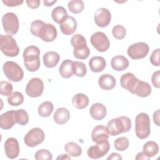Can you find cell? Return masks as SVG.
Returning <instances> with one entry per match:
<instances>
[{"mask_svg": "<svg viewBox=\"0 0 160 160\" xmlns=\"http://www.w3.org/2000/svg\"><path fill=\"white\" fill-rule=\"evenodd\" d=\"M40 50L36 46H28L23 52L24 64L26 69L30 72H34L40 68L39 59Z\"/></svg>", "mask_w": 160, "mask_h": 160, "instance_id": "cell-1", "label": "cell"}, {"mask_svg": "<svg viewBox=\"0 0 160 160\" xmlns=\"http://www.w3.org/2000/svg\"><path fill=\"white\" fill-rule=\"evenodd\" d=\"M131 128V121L127 116H120L110 120L106 126L109 135L115 136L129 132Z\"/></svg>", "mask_w": 160, "mask_h": 160, "instance_id": "cell-2", "label": "cell"}, {"mask_svg": "<svg viewBox=\"0 0 160 160\" xmlns=\"http://www.w3.org/2000/svg\"><path fill=\"white\" fill-rule=\"evenodd\" d=\"M71 44L74 48L73 55L79 59H86L90 54V49L87 46L85 38L80 34H76L71 39Z\"/></svg>", "mask_w": 160, "mask_h": 160, "instance_id": "cell-3", "label": "cell"}, {"mask_svg": "<svg viewBox=\"0 0 160 160\" xmlns=\"http://www.w3.org/2000/svg\"><path fill=\"white\" fill-rule=\"evenodd\" d=\"M151 122L148 114L141 112L135 118V132L136 136L144 139L147 138L151 133Z\"/></svg>", "mask_w": 160, "mask_h": 160, "instance_id": "cell-4", "label": "cell"}, {"mask_svg": "<svg viewBox=\"0 0 160 160\" xmlns=\"http://www.w3.org/2000/svg\"><path fill=\"white\" fill-rule=\"evenodd\" d=\"M0 49L8 57L17 56L19 52V48L16 41L11 35H0Z\"/></svg>", "mask_w": 160, "mask_h": 160, "instance_id": "cell-5", "label": "cell"}, {"mask_svg": "<svg viewBox=\"0 0 160 160\" xmlns=\"http://www.w3.org/2000/svg\"><path fill=\"white\" fill-rule=\"evenodd\" d=\"M3 72L6 78L13 82H19L24 77V72L21 67L14 61H7L2 66Z\"/></svg>", "mask_w": 160, "mask_h": 160, "instance_id": "cell-6", "label": "cell"}, {"mask_svg": "<svg viewBox=\"0 0 160 160\" xmlns=\"http://www.w3.org/2000/svg\"><path fill=\"white\" fill-rule=\"evenodd\" d=\"M2 24L6 33L12 36L16 34L19 29V19L16 14L7 12L2 18Z\"/></svg>", "mask_w": 160, "mask_h": 160, "instance_id": "cell-7", "label": "cell"}, {"mask_svg": "<svg viewBox=\"0 0 160 160\" xmlns=\"http://www.w3.org/2000/svg\"><path fill=\"white\" fill-rule=\"evenodd\" d=\"M45 138L44 131L39 128H34L28 132L24 138V142L28 147H35L43 142Z\"/></svg>", "mask_w": 160, "mask_h": 160, "instance_id": "cell-8", "label": "cell"}, {"mask_svg": "<svg viewBox=\"0 0 160 160\" xmlns=\"http://www.w3.org/2000/svg\"><path fill=\"white\" fill-rule=\"evenodd\" d=\"M91 43L99 52L106 51L110 46V42L108 36L103 32L98 31L91 36Z\"/></svg>", "mask_w": 160, "mask_h": 160, "instance_id": "cell-9", "label": "cell"}, {"mask_svg": "<svg viewBox=\"0 0 160 160\" xmlns=\"http://www.w3.org/2000/svg\"><path fill=\"white\" fill-rule=\"evenodd\" d=\"M149 51L148 44L144 42H138L131 44L127 50L128 55L132 59H139L145 58Z\"/></svg>", "mask_w": 160, "mask_h": 160, "instance_id": "cell-10", "label": "cell"}, {"mask_svg": "<svg viewBox=\"0 0 160 160\" xmlns=\"http://www.w3.org/2000/svg\"><path fill=\"white\" fill-rule=\"evenodd\" d=\"M110 149V144L108 140L102 142L96 143V145L90 146L88 151L87 154L91 159H99L106 154Z\"/></svg>", "mask_w": 160, "mask_h": 160, "instance_id": "cell-11", "label": "cell"}, {"mask_svg": "<svg viewBox=\"0 0 160 160\" xmlns=\"http://www.w3.org/2000/svg\"><path fill=\"white\" fill-rule=\"evenodd\" d=\"M44 90V83L38 78H33L30 79L26 87V92L31 98H37L40 96Z\"/></svg>", "mask_w": 160, "mask_h": 160, "instance_id": "cell-12", "label": "cell"}, {"mask_svg": "<svg viewBox=\"0 0 160 160\" xmlns=\"http://www.w3.org/2000/svg\"><path fill=\"white\" fill-rule=\"evenodd\" d=\"M58 35L56 27L49 23H44L41 25L38 32V37L45 42H52Z\"/></svg>", "mask_w": 160, "mask_h": 160, "instance_id": "cell-13", "label": "cell"}, {"mask_svg": "<svg viewBox=\"0 0 160 160\" xmlns=\"http://www.w3.org/2000/svg\"><path fill=\"white\" fill-rule=\"evenodd\" d=\"M94 19L95 23L100 28H105L108 26L111 22V14L108 9L101 8L96 10Z\"/></svg>", "mask_w": 160, "mask_h": 160, "instance_id": "cell-14", "label": "cell"}, {"mask_svg": "<svg viewBox=\"0 0 160 160\" xmlns=\"http://www.w3.org/2000/svg\"><path fill=\"white\" fill-rule=\"evenodd\" d=\"M4 151L6 156L11 159L16 158L19 153V144L14 138L7 139L4 142Z\"/></svg>", "mask_w": 160, "mask_h": 160, "instance_id": "cell-15", "label": "cell"}, {"mask_svg": "<svg viewBox=\"0 0 160 160\" xmlns=\"http://www.w3.org/2000/svg\"><path fill=\"white\" fill-rule=\"evenodd\" d=\"M139 79L132 73L127 72L121 77L120 83L123 88L132 93Z\"/></svg>", "mask_w": 160, "mask_h": 160, "instance_id": "cell-16", "label": "cell"}, {"mask_svg": "<svg viewBox=\"0 0 160 160\" xmlns=\"http://www.w3.org/2000/svg\"><path fill=\"white\" fill-rule=\"evenodd\" d=\"M60 29L65 35H71L76 30L77 22L75 18L71 16H68L60 24Z\"/></svg>", "mask_w": 160, "mask_h": 160, "instance_id": "cell-17", "label": "cell"}, {"mask_svg": "<svg viewBox=\"0 0 160 160\" xmlns=\"http://www.w3.org/2000/svg\"><path fill=\"white\" fill-rule=\"evenodd\" d=\"M91 138L96 143L102 142L109 139V134L106 127L102 125H98L94 128L91 132Z\"/></svg>", "mask_w": 160, "mask_h": 160, "instance_id": "cell-18", "label": "cell"}, {"mask_svg": "<svg viewBox=\"0 0 160 160\" xmlns=\"http://www.w3.org/2000/svg\"><path fill=\"white\" fill-rule=\"evenodd\" d=\"M16 123L15 110L8 111L0 116V127L3 129H9Z\"/></svg>", "mask_w": 160, "mask_h": 160, "instance_id": "cell-19", "label": "cell"}, {"mask_svg": "<svg viewBox=\"0 0 160 160\" xmlns=\"http://www.w3.org/2000/svg\"><path fill=\"white\" fill-rule=\"evenodd\" d=\"M89 112L93 119L100 121L106 117L107 110L104 104L99 102H96L91 106Z\"/></svg>", "mask_w": 160, "mask_h": 160, "instance_id": "cell-20", "label": "cell"}, {"mask_svg": "<svg viewBox=\"0 0 160 160\" xmlns=\"http://www.w3.org/2000/svg\"><path fill=\"white\" fill-rule=\"evenodd\" d=\"M99 87L104 90L112 89L116 84L115 78L109 74H104L101 75L98 79Z\"/></svg>", "mask_w": 160, "mask_h": 160, "instance_id": "cell-21", "label": "cell"}, {"mask_svg": "<svg viewBox=\"0 0 160 160\" xmlns=\"http://www.w3.org/2000/svg\"><path fill=\"white\" fill-rule=\"evenodd\" d=\"M129 62L128 59L121 55L114 56L111 61V68L116 71H122L128 68Z\"/></svg>", "mask_w": 160, "mask_h": 160, "instance_id": "cell-22", "label": "cell"}, {"mask_svg": "<svg viewBox=\"0 0 160 160\" xmlns=\"http://www.w3.org/2000/svg\"><path fill=\"white\" fill-rule=\"evenodd\" d=\"M151 87L149 83L139 79L137 85L136 86L132 94L141 98L149 96L151 93Z\"/></svg>", "mask_w": 160, "mask_h": 160, "instance_id": "cell-23", "label": "cell"}, {"mask_svg": "<svg viewBox=\"0 0 160 160\" xmlns=\"http://www.w3.org/2000/svg\"><path fill=\"white\" fill-rule=\"evenodd\" d=\"M90 69L94 72L102 71L106 66V61L103 57L94 56L89 61Z\"/></svg>", "mask_w": 160, "mask_h": 160, "instance_id": "cell-24", "label": "cell"}, {"mask_svg": "<svg viewBox=\"0 0 160 160\" xmlns=\"http://www.w3.org/2000/svg\"><path fill=\"white\" fill-rule=\"evenodd\" d=\"M54 122L58 124H66L70 118V112L65 108H59L56 109L53 116Z\"/></svg>", "mask_w": 160, "mask_h": 160, "instance_id": "cell-25", "label": "cell"}, {"mask_svg": "<svg viewBox=\"0 0 160 160\" xmlns=\"http://www.w3.org/2000/svg\"><path fill=\"white\" fill-rule=\"evenodd\" d=\"M60 59L59 54L55 51H49L46 52L42 58L44 64L48 68L55 67Z\"/></svg>", "mask_w": 160, "mask_h": 160, "instance_id": "cell-26", "label": "cell"}, {"mask_svg": "<svg viewBox=\"0 0 160 160\" xmlns=\"http://www.w3.org/2000/svg\"><path fill=\"white\" fill-rule=\"evenodd\" d=\"M88 97L83 93L76 94L72 98V104L73 106L79 109H83L89 104Z\"/></svg>", "mask_w": 160, "mask_h": 160, "instance_id": "cell-27", "label": "cell"}, {"mask_svg": "<svg viewBox=\"0 0 160 160\" xmlns=\"http://www.w3.org/2000/svg\"><path fill=\"white\" fill-rule=\"evenodd\" d=\"M72 63L73 61L70 59H66L62 61L59 68V72L62 78L68 79L72 76Z\"/></svg>", "mask_w": 160, "mask_h": 160, "instance_id": "cell-28", "label": "cell"}, {"mask_svg": "<svg viewBox=\"0 0 160 160\" xmlns=\"http://www.w3.org/2000/svg\"><path fill=\"white\" fill-rule=\"evenodd\" d=\"M68 16V12L66 9L62 6L56 7L53 9L51 12L52 20L59 24H60Z\"/></svg>", "mask_w": 160, "mask_h": 160, "instance_id": "cell-29", "label": "cell"}, {"mask_svg": "<svg viewBox=\"0 0 160 160\" xmlns=\"http://www.w3.org/2000/svg\"><path fill=\"white\" fill-rule=\"evenodd\" d=\"M54 109V105L51 101H44L42 102L38 107V114L42 118H47L49 116Z\"/></svg>", "mask_w": 160, "mask_h": 160, "instance_id": "cell-30", "label": "cell"}, {"mask_svg": "<svg viewBox=\"0 0 160 160\" xmlns=\"http://www.w3.org/2000/svg\"><path fill=\"white\" fill-rule=\"evenodd\" d=\"M143 152L149 158L156 156L159 151V146L157 142L149 141L143 146Z\"/></svg>", "mask_w": 160, "mask_h": 160, "instance_id": "cell-31", "label": "cell"}, {"mask_svg": "<svg viewBox=\"0 0 160 160\" xmlns=\"http://www.w3.org/2000/svg\"><path fill=\"white\" fill-rule=\"evenodd\" d=\"M64 150L69 155L73 157H78L82 154V148L74 142H69L64 146Z\"/></svg>", "mask_w": 160, "mask_h": 160, "instance_id": "cell-32", "label": "cell"}, {"mask_svg": "<svg viewBox=\"0 0 160 160\" xmlns=\"http://www.w3.org/2000/svg\"><path fill=\"white\" fill-rule=\"evenodd\" d=\"M72 69L73 74L79 78H82L85 76L87 72L86 66L85 64L81 61H73Z\"/></svg>", "mask_w": 160, "mask_h": 160, "instance_id": "cell-33", "label": "cell"}, {"mask_svg": "<svg viewBox=\"0 0 160 160\" xmlns=\"http://www.w3.org/2000/svg\"><path fill=\"white\" fill-rule=\"evenodd\" d=\"M8 102L12 106H18L21 105L24 101L22 94L19 91L12 92L8 97Z\"/></svg>", "mask_w": 160, "mask_h": 160, "instance_id": "cell-34", "label": "cell"}, {"mask_svg": "<svg viewBox=\"0 0 160 160\" xmlns=\"http://www.w3.org/2000/svg\"><path fill=\"white\" fill-rule=\"evenodd\" d=\"M68 7L71 12L74 14H79L84 10V4L81 0H72L69 1Z\"/></svg>", "mask_w": 160, "mask_h": 160, "instance_id": "cell-35", "label": "cell"}, {"mask_svg": "<svg viewBox=\"0 0 160 160\" xmlns=\"http://www.w3.org/2000/svg\"><path fill=\"white\" fill-rule=\"evenodd\" d=\"M15 119L16 123L21 126H25L28 123L29 116L25 110L19 109L15 111Z\"/></svg>", "mask_w": 160, "mask_h": 160, "instance_id": "cell-36", "label": "cell"}, {"mask_svg": "<svg viewBox=\"0 0 160 160\" xmlns=\"http://www.w3.org/2000/svg\"><path fill=\"white\" fill-rule=\"evenodd\" d=\"M129 145V142L126 137L122 136L117 138L114 142V148L119 151H124L126 150Z\"/></svg>", "mask_w": 160, "mask_h": 160, "instance_id": "cell-37", "label": "cell"}, {"mask_svg": "<svg viewBox=\"0 0 160 160\" xmlns=\"http://www.w3.org/2000/svg\"><path fill=\"white\" fill-rule=\"evenodd\" d=\"M112 34L116 39L121 40L125 38L126 30L123 26L118 24L113 27L112 29Z\"/></svg>", "mask_w": 160, "mask_h": 160, "instance_id": "cell-38", "label": "cell"}, {"mask_svg": "<svg viewBox=\"0 0 160 160\" xmlns=\"http://www.w3.org/2000/svg\"><path fill=\"white\" fill-rule=\"evenodd\" d=\"M12 84L8 81H2L0 82V94L4 96H9L12 92Z\"/></svg>", "mask_w": 160, "mask_h": 160, "instance_id": "cell-39", "label": "cell"}, {"mask_svg": "<svg viewBox=\"0 0 160 160\" xmlns=\"http://www.w3.org/2000/svg\"><path fill=\"white\" fill-rule=\"evenodd\" d=\"M34 158L36 160H51L52 159V154L47 149H39L35 153Z\"/></svg>", "mask_w": 160, "mask_h": 160, "instance_id": "cell-40", "label": "cell"}, {"mask_svg": "<svg viewBox=\"0 0 160 160\" xmlns=\"http://www.w3.org/2000/svg\"><path fill=\"white\" fill-rule=\"evenodd\" d=\"M43 23L44 22L42 21L39 19L35 20L31 22L30 26V31L33 36L38 37L39 29Z\"/></svg>", "mask_w": 160, "mask_h": 160, "instance_id": "cell-41", "label": "cell"}, {"mask_svg": "<svg viewBox=\"0 0 160 160\" xmlns=\"http://www.w3.org/2000/svg\"><path fill=\"white\" fill-rule=\"evenodd\" d=\"M159 54H160V49L158 48L154 49L150 56V62L153 66H159Z\"/></svg>", "mask_w": 160, "mask_h": 160, "instance_id": "cell-42", "label": "cell"}, {"mask_svg": "<svg viewBox=\"0 0 160 160\" xmlns=\"http://www.w3.org/2000/svg\"><path fill=\"white\" fill-rule=\"evenodd\" d=\"M159 78H160V71L158 70L155 71L151 77V81L154 87L156 88H159L160 82H159Z\"/></svg>", "mask_w": 160, "mask_h": 160, "instance_id": "cell-43", "label": "cell"}, {"mask_svg": "<svg viewBox=\"0 0 160 160\" xmlns=\"http://www.w3.org/2000/svg\"><path fill=\"white\" fill-rule=\"evenodd\" d=\"M2 3L8 7L18 6L22 4L23 1L22 0H2Z\"/></svg>", "mask_w": 160, "mask_h": 160, "instance_id": "cell-44", "label": "cell"}, {"mask_svg": "<svg viewBox=\"0 0 160 160\" xmlns=\"http://www.w3.org/2000/svg\"><path fill=\"white\" fill-rule=\"evenodd\" d=\"M28 6L31 9L38 8L41 3L39 0H27L26 1Z\"/></svg>", "mask_w": 160, "mask_h": 160, "instance_id": "cell-45", "label": "cell"}, {"mask_svg": "<svg viewBox=\"0 0 160 160\" xmlns=\"http://www.w3.org/2000/svg\"><path fill=\"white\" fill-rule=\"evenodd\" d=\"M153 121L158 126H160L159 123V109H158L156 111H155L153 114Z\"/></svg>", "mask_w": 160, "mask_h": 160, "instance_id": "cell-46", "label": "cell"}, {"mask_svg": "<svg viewBox=\"0 0 160 160\" xmlns=\"http://www.w3.org/2000/svg\"><path fill=\"white\" fill-rule=\"evenodd\" d=\"M135 159H136V160H140V159H145V160H146V159H149L150 158L148 157V156L142 151V152H139V153L136 155Z\"/></svg>", "mask_w": 160, "mask_h": 160, "instance_id": "cell-47", "label": "cell"}, {"mask_svg": "<svg viewBox=\"0 0 160 160\" xmlns=\"http://www.w3.org/2000/svg\"><path fill=\"white\" fill-rule=\"evenodd\" d=\"M122 158L121 157V156L120 154H119L118 153H116V152H112L111 153V154L108 157L107 159L108 160H109V159H112V160H114V159H120L121 160Z\"/></svg>", "mask_w": 160, "mask_h": 160, "instance_id": "cell-48", "label": "cell"}, {"mask_svg": "<svg viewBox=\"0 0 160 160\" xmlns=\"http://www.w3.org/2000/svg\"><path fill=\"white\" fill-rule=\"evenodd\" d=\"M56 2H57L56 0H55V1H46V0H44L43 1V3H44V6H51L54 3H56Z\"/></svg>", "mask_w": 160, "mask_h": 160, "instance_id": "cell-49", "label": "cell"}, {"mask_svg": "<svg viewBox=\"0 0 160 160\" xmlns=\"http://www.w3.org/2000/svg\"><path fill=\"white\" fill-rule=\"evenodd\" d=\"M56 159H57V160H59V159H71V158H70V156H69L67 154H61Z\"/></svg>", "mask_w": 160, "mask_h": 160, "instance_id": "cell-50", "label": "cell"}]
</instances>
